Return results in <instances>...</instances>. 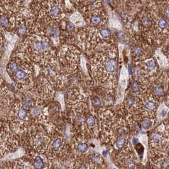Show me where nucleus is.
Wrapping results in <instances>:
<instances>
[{
    "instance_id": "nucleus-37",
    "label": "nucleus",
    "mask_w": 169,
    "mask_h": 169,
    "mask_svg": "<svg viewBox=\"0 0 169 169\" xmlns=\"http://www.w3.org/2000/svg\"><path fill=\"white\" fill-rule=\"evenodd\" d=\"M1 44L0 43V49H1Z\"/></svg>"
},
{
    "instance_id": "nucleus-31",
    "label": "nucleus",
    "mask_w": 169,
    "mask_h": 169,
    "mask_svg": "<svg viewBox=\"0 0 169 169\" xmlns=\"http://www.w3.org/2000/svg\"><path fill=\"white\" fill-rule=\"evenodd\" d=\"M164 14L168 18H169V8H166L165 10H164Z\"/></svg>"
},
{
    "instance_id": "nucleus-26",
    "label": "nucleus",
    "mask_w": 169,
    "mask_h": 169,
    "mask_svg": "<svg viewBox=\"0 0 169 169\" xmlns=\"http://www.w3.org/2000/svg\"><path fill=\"white\" fill-rule=\"evenodd\" d=\"M24 104H26V105H30L31 104H32L33 101H32V99H31V98H29V97H26V98L24 99Z\"/></svg>"
},
{
    "instance_id": "nucleus-10",
    "label": "nucleus",
    "mask_w": 169,
    "mask_h": 169,
    "mask_svg": "<svg viewBox=\"0 0 169 169\" xmlns=\"http://www.w3.org/2000/svg\"><path fill=\"white\" fill-rule=\"evenodd\" d=\"M100 22H101V18L98 15H94L91 18L92 24L93 25H97L100 24Z\"/></svg>"
},
{
    "instance_id": "nucleus-27",
    "label": "nucleus",
    "mask_w": 169,
    "mask_h": 169,
    "mask_svg": "<svg viewBox=\"0 0 169 169\" xmlns=\"http://www.w3.org/2000/svg\"><path fill=\"white\" fill-rule=\"evenodd\" d=\"M40 109H38V108H36V109H34L33 110V111H32V115H33V116H35V117H36V116H38V115H40Z\"/></svg>"
},
{
    "instance_id": "nucleus-22",
    "label": "nucleus",
    "mask_w": 169,
    "mask_h": 169,
    "mask_svg": "<svg viewBox=\"0 0 169 169\" xmlns=\"http://www.w3.org/2000/svg\"><path fill=\"white\" fill-rule=\"evenodd\" d=\"M146 107L149 109H153L155 107V103L153 101H148L146 103Z\"/></svg>"
},
{
    "instance_id": "nucleus-9",
    "label": "nucleus",
    "mask_w": 169,
    "mask_h": 169,
    "mask_svg": "<svg viewBox=\"0 0 169 169\" xmlns=\"http://www.w3.org/2000/svg\"><path fill=\"white\" fill-rule=\"evenodd\" d=\"M158 25L161 29H165L166 27H167L168 23L165 19L161 18V19H160V20H158Z\"/></svg>"
},
{
    "instance_id": "nucleus-23",
    "label": "nucleus",
    "mask_w": 169,
    "mask_h": 169,
    "mask_svg": "<svg viewBox=\"0 0 169 169\" xmlns=\"http://www.w3.org/2000/svg\"><path fill=\"white\" fill-rule=\"evenodd\" d=\"M135 148H136L137 152V153H138V154H139V155H142V153H143L144 147L142 146V144H138V145Z\"/></svg>"
},
{
    "instance_id": "nucleus-2",
    "label": "nucleus",
    "mask_w": 169,
    "mask_h": 169,
    "mask_svg": "<svg viewBox=\"0 0 169 169\" xmlns=\"http://www.w3.org/2000/svg\"><path fill=\"white\" fill-rule=\"evenodd\" d=\"M33 48L35 52H42L49 49V43L45 40H37L33 43Z\"/></svg>"
},
{
    "instance_id": "nucleus-4",
    "label": "nucleus",
    "mask_w": 169,
    "mask_h": 169,
    "mask_svg": "<svg viewBox=\"0 0 169 169\" xmlns=\"http://www.w3.org/2000/svg\"><path fill=\"white\" fill-rule=\"evenodd\" d=\"M50 13L53 17H57L60 14V9L57 5L52 6L50 10Z\"/></svg>"
},
{
    "instance_id": "nucleus-1",
    "label": "nucleus",
    "mask_w": 169,
    "mask_h": 169,
    "mask_svg": "<svg viewBox=\"0 0 169 169\" xmlns=\"http://www.w3.org/2000/svg\"><path fill=\"white\" fill-rule=\"evenodd\" d=\"M104 69L108 73H114L117 67V62L112 57H106L103 60Z\"/></svg>"
},
{
    "instance_id": "nucleus-8",
    "label": "nucleus",
    "mask_w": 169,
    "mask_h": 169,
    "mask_svg": "<svg viewBox=\"0 0 169 169\" xmlns=\"http://www.w3.org/2000/svg\"><path fill=\"white\" fill-rule=\"evenodd\" d=\"M8 68H9V70L11 72H15V73L18 70V65L16 62H13L9 64Z\"/></svg>"
},
{
    "instance_id": "nucleus-13",
    "label": "nucleus",
    "mask_w": 169,
    "mask_h": 169,
    "mask_svg": "<svg viewBox=\"0 0 169 169\" xmlns=\"http://www.w3.org/2000/svg\"><path fill=\"white\" fill-rule=\"evenodd\" d=\"M9 22H8V19L6 17H0V24L1 26H3V27H6L8 26Z\"/></svg>"
},
{
    "instance_id": "nucleus-28",
    "label": "nucleus",
    "mask_w": 169,
    "mask_h": 169,
    "mask_svg": "<svg viewBox=\"0 0 169 169\" xmlns=\"http://www.w3.org/2000/svg\"><path fill=\"white\" fill-rule=\"evenodd\" d=\"M153 140H154V142H159V140H160V137H159V135H158V134H154L153 135Z\"/></svg>"
},
{
    "instance_id": "nucleus-7",
    "label": "nucleus",
    "mask_w": 169,
    "mask_h": 169,
    "mask_svg": "<svg viewBox=\"0 0 169 169\" xmlns=\"http://www.w3.org/2000/svg\"><path fill=\"white\" fill-rule=\"evenodd\" d=\"M99 33H100V35H101V36H102L103 38H105V39L109 38V36H110V35H111L110 31L107 29H100V31H99Z\"/></svg>"
},
{
    "instance_id": "nucleus-12",
    "label": "nucleus",
    "mask_w": 169,
    "mask_h": 169,
    "mask_svg": "<svg viewBox=\"0 0 169 169\" xmlns=\"http://www.w3.org/2000/svg\"><path fill=\"white\" fill-rule=\"evenodd\" d=\"M27 32V27L26 25H20L18 28V33L20 35H24Z\"/></svg>"
},
{
    "instance_id": "nucleus-29",
    "label": "nucleus",
    "mask_w": 169,
    "mask_h": 169,
    "mask_svg": "<svg viewBox=\"0 0 169 169\" xmlns=\"http://www.w3.org/2000/svg\"><path fill=\"white\" fill-rule=\"evenodd\" d=\"M167 113V111L166 109H162V111L160 112V116L162 117H164Z\"/></svg>"
},
{
    "instance_id": "nucleus-21",
    "label": "nucleus",
    "mask_w": 169,
    "mask_h": 169,
    "mask_svg": "<svg viewBox=\"0 0 169 169\" xmlns=\"http://www.w3.org/2000/svg\"><path fill=\"white\" fill-rule=\"evenodd\" d=\"M142 24H143L144 26H149L151 23V20H150V18H149V17H144V18L142 19Z\"/></svg>"
},
{
    "instance_id": "nucleus-35",
    "label": "nucleus",
    "mask_w": 169,
    "mask_h": 169,
    "mask_svg": "<svg viewBox=\"0 0 169 169\" xmlns=\"http://www.w3.org/2000/svg\"><path fill=\"white\" fill-rule=\"evenodd\" d=\"M90 3H94L95 2H96L97 0H87Z\"/></svg>"
},
{
    "instance_id": "nucleus-30",
    "label": "nucleus",
    "mask_w": 169,
    "mask_h": 169,
    "mask_svg": "<svg viewBox=\"0 0 169 169\" xmlns=\"http://www.w3.org/2000/svg\"><path fill=\"white\" fill-rule=\"evenodd\" d=\"M134 99L132 98V97H130V98L128 99V104L129 105H132V104H134Z\"/></svg>"
},
{
    "instance_id": "nucleus-32",
    "label": "nucleus",
    "mask_w": 169,
    "mask_h": 169,
    "mask_svg": "<svg viewBox=\"0 0 169 169\" xmlns=\"http://www.w3.org/2000/svg\"><path fill=\"white\" fill-rule=\"evenodd\" d=\"M73 28H74V25L73 24H69L67 26V29H69V30H72Z\"/></svg>"
},
{
    "instance_id": "nucleus-25",
    "label": "nucleus",
    "mask_w": 169,
    "mask_h": 169,
    "mask_svg": "<svg viewBox=\"0 0 169 169\" xmlns=\"http://www.w3.org/2000/svg\"><path fill=\"white\" fill-rule=\"evenodd\" d=\"M43 142V138L41 136H38L36 138V140H35V144L36 145H40L42 144V143Z\"/></svg>"
},
{
    "instance_id": "nucleus-39",
    "label": "nucleus",
    "mask_w": 169,
    "mask_h": 169,
    "mask_svg": "<svg viewBox=\"0 0 169 169\" xmlns=\"http://www.w3.org/2000/svg\"></svg>"
},
{
    "instance_id": "nucleus-20",
    "label": "nucleus",
    "mask_w": 169,
    "mask_h": 169,
    "mask_svg": "<svg viewBox=\"0 0 169 169\" xmlns=\"http://www.w3.org/2000/svg\"><path fill=\"white\" fill-rule=\"evenodd\" d=\"M154 92H155V94L158 95H160L163 94V90L160 87H156L154 88Z\"/></svg>"
},
{
    "instance_id": "nucleus-5",
    "label": "nucleus",
    "mask_w": 169,
    "mask_h": 169,
    "mask_svg": "<svg viewBox=\"0 0 169 169\" xmlns=\"http://www.w3.org/2000/svg\"><path fill=\"white\" fill-rule=\"evenodd\" d=\"M15 76L18 80H23L27 76V73L22 69H18V71H17L15 72Z\"/></svg>"
},
{
    "instance_id": "nucleus-18",
    "label": "nucleus",
    "mask_w": 169,
    "mask_h": 169,
    "mask_svg": "<svg viewBox=\"0 0 169 169\" xmlns=\"http://www.w3.org/2000/svg\"><path fill=\"white\" fill-rule=\"evenodd\" d=\"M131 88H132V90L134 92H138L139 91V84L137 82H133L132 83V85H131Z\"/></svg>"
},
{
    "instance_id": "nucleus-34",
    "label": "nucleus",
    "mask_w": 169,
    "mask_h": 169,
    "mask_svg": "<svg viewBox=\"0 0 169 169\" xmlns=\"http://www.w3.org/2000/svg\"><path fill=\"white\" fill-rule=\"evenodd\" d=\"M100 100L99 99H95L94 101H93V103L95 104H97V105H98V104H100Z\"/></svg>"
},
{
    "instance_id": "nucleus-6",
    "label": "nucleus",
    "mask_w": 169,
    "mask_h": 169,
    "mask_svg": "<svg viewBox=\"0 0 169 169\" xmlns=\"http://www.w3.org/2000/svg\"><path fill=\"white\" fill-rule=\"evenodd\" d=\"M62 140L60 138L56 139L52 142V147L55 150H57V149H60V147L62 146Z\"/></svg>"
},
{
    "instance_id": "nucleus-14",
    "label": "nucleus",
    "mask_w": 169,
    "mask_h": 169,
    "mask_svg": "<svg viewBox=\"0 0 169 169\" xmlns=\"http://www.w3.org/2000/svg\"><path fill=\"white\" fill-rule=\"evenodd\" d=\"M87 149L88 146L85 143L80 144L78 146V150L79 151H80V152L83 153V152H85V151H87Z\"/></svg>"
},
{
    "instance_id": "nucleus-36",
    "label": "nucleus",
    "mask_w": 169,
    "mask_h": 169,
    "mask_svg": "<svg viewBox=\"0 0 169 169\" xmlns=\"http://www.w3.org/2000/svg\"><path fill=\"white\" fill-rule=\"evenodd\" d=\"M87 169V167H86L85 166V165H82V166H81L80 167V169Z\"/></svg>"
},
{
    "instance_id": "nucleus-16",
    "label": "nucleus",
    "mask_w": 169,
    "mask_h": 169,
    "mask_svg": "<svg viewBox=\"0 0 169 169\" xmlns=\"http://www.w3.org/2000/svg\"><path fill=\"white\" fill-rule=\"evenodd\" d=\"M146 65H147V69H149V71H152V70H153V69H155V62L153 60H148V61L146 62Z\"/></svg>"
},
{
    "instance_id": "nucleus-33",
    "label": "nucleus",
    "mask_w": 169,
    "mask_h": 169,
    "mask_svg": "<svg viewBox=\"0 0 169 169\" xmlns=\"http://www.w3.org/2000/svg\"><path fill=\"white\" fill-rule=\"evenodd\" d=\"M132 142L134 144H137L139 142V139L137 138H134L132 140Z\"/></svg>"
},
{
    "instance_id": "nucleus-24",
    "label": "nucleus",
    "mask_w": 169,
    "mask_h": 169,
    "mask_svg": "<svg viewBox=\"0 0 169 169\" xmlns=\"http://www.w3.org/2000/svg\"><path fill=\"white\" fill-rule=\"evenodd\" d=\"M87 123L89 126H93L95 123V118L93 117H89L87 120Z\"/></svg>"
},
{
    "instance_id": "nucleus-11",
    "label": "nucleus",
    "mask_w": 169,
    "mask_h": 169,
    "mask_svg": "<svg viewBox=\"0 0 169 169\" xmlns=\"http://www.w3.org/2000/svg\"><path fill=\"white\" fill-rule=\"evenodd\" d=\"M18 117L20 120H24L26 117V111L23 108H20L18 111Z\"/></svg>"
},
{
    "instance_id": "nucleus-38",
    "label": "nucleus",
    "mask_w": 169,
    "mask_h": 169,
    "mask_svg": "<svg viewBox=\"0 0 169 169\" xmlns=\"http://www.w3.org/2000/svg\"></svg>"
},
{
    "instance_id": "nucleus-19",
    "label": "nucleus",
    "mask_w": 169,
    "mask_h": 169,
    "mask_svg": "<svg viewBox=\"0 0 169 169\" xmlns=\"http://www.w3.org/2000/svg\"><path fill=\"white\" fill-rule=\"evenodd\" d=\"M142 49L139 47H135L133 48V53L136 56H139L142 54Z\"/></svg>"
},
{
    "instance_id": "nucleus-15",
    "label": "nucleus",
    "mask_w": 169,
    "mask_h": 169,
    "mask_svg": "<svg viewBox=\"0 0 169 169\" xmlns=\"http://www.w3.org/2000/svg\"><path fill=\"white\" fill-rule=\"evenodd\" d=\"M125 144V139L124 138H121L120 139L118 140L116 143V147L118 149H121L122 147H123V146Z\"/></svg>"
},
{
    "instance_id": "nucleus-3",
    "label": "nucleus",
    "mask_w": 169,
    "mask_h": 169,
    "mask_svg": "<svg viewBox=\"0 0 169 169\" xmlns=\"http://www.w3.org/2000/svg\"><path fill=\"white\" fill-rule=\"evenodd\" d=\"M34 167L35 169H42L44 167V163L43 161L40 156H38L36 158L34 163Z\"/></svg>"
},
{
    "instance_id": "nucleus-17",
    "label": "nucleus",
    "mask_w": 169,
    "mask_h": 169,
    "mask_svg": "<svg viewBox=\"0 0 169 169\" xmlns=\"http://www.w3.org/2000/svg\"><path fill=\"white\" fill-rule=\"evenodd\" d=\"M151 125H152V122L148 120H144L142 123V127L145 129H147L148 128L151 127Z\"/></svg>"
}]
</instances>
